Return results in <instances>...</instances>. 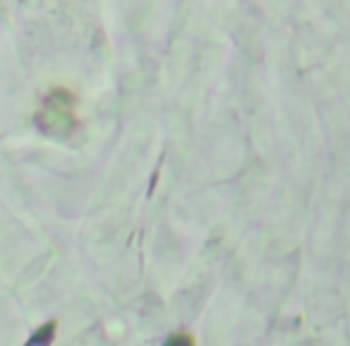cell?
<instances>
[{"mask_svg": "<svg viewBox=\"0 0 350 346\" xmlns=\"http://www.w3.org/2000/svg\"><path fill=\"white\" fill-rule=\"evenodd\" d=\"M165 346H195V341H192L190 334H173Z\"/></svg>", "mask_w": 350, "mask_h": 346, "instance_id": "6da1fadb", "label": "cell"}]
</instances>
